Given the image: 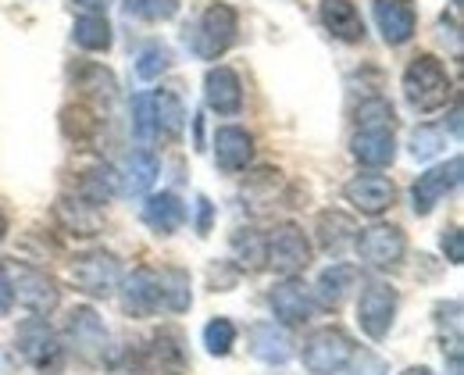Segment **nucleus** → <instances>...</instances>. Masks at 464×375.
Instances as JSON below:
<instances>
[{
  "label": "nucleus",
  "mask_w": 464,
  "mask_h": 375,
  "mask_svg": "<svg viewBox=\"0 0 464 375\" xmlns=\"http://www.w3.org/2000/svg\"><path fill=\"white\" fill-rule=\"evenodd\" d=\"M197 204H200V222H197V229H200V233H208V229H211V200H208V197H200Z\"/></svg>",
  "instance_id": "58836bf2"
},
{
  "label": "nucleus",
  "mask_w": 464,
  "mask_h": 375,
  "mask_svg": "<svg viewBox=\"0 0 464 375\" xmlns=\"http://www.w3.org/2000/svg\"><path fill=\"white\" fill-rule=\"evenodd\" d=\"M372 14H375V25L390 47H404L418 29L414 7L407 0H372Z\"/></svg>",
  "instance_id": "2eb2a0df"
},
{
  "label": "nucleus",
  "mask_w": 464,
  "mask_h": 375,
  "mask_svg": "<svg viewBox=\"0 0 464 375\" xmlns=\"http://www.w3.org/2000/svg\"><path fill=\"white\" fill-rule=\"evenodd\" d=\"M182 0H121V11L140 22H169L175 18Z\"/></svg>",
  "instance_id": "c756f323"
},
{
  "label": "nucleus",
  "mask_w": 464,
  "mask_h": 375,
  "mask_svg": "<svg viewBox=\"0 0 464 375\" xmlns=\"http://www.w3.org/2000/svg\"><path fill=\"white\" fill-rule=\"evenodd\" d=\"M121 308L129 314H136V318L165 312V301H161V272H154V268L129 272L125 283H121Z\"/></svg>",
  "instance_id": "9b49d317"
},
{
  "label": "nucleus",
  "mask_w": 464,
  "mask_h": 375,
  "mask_svg": "<svg viewBox=\"0 0 464 375\" xmlns=\"http://www.w3.org/2000/svg\"><path fill=\"white\" fill-rule=\"evenodd\" d=\"M401 86H404V101L414 111H421V115L440 111L450 101V93H454L447 68H443V62H436L432 54H418L414 62L407 64Z\"/></svg>",
  "instance_id": "f257e3e1"
},
{
  "label": "nucleus",
  "mask_w": 464,
  "mask_h": 375,
  "mask_svg": "<svg viewBox=\"0 0 464 375\" xmlns=\"http://www.w3.org/2000/svg\"><path fill=\"white\" fill-rule=\"evenodd\" d=\"M268 304H272V312H276V318H279L283 325H300V322H307V318L314 314V297H311V290H307L304 283H296V279H283L279 286H272Z\"/></svg>",
  "instance_id": "dca6fc26"
},
{
  "label": "nucleus",
  "mask_w": 464,
  "mask_h": 375,
  "mask_svg": "<svg viewBox=\"0 0 464 375\" xmlns=\"http://www.w3.org/2000/svg\"><path fill=\"white\" fill-rule=\"evenodd\" d=\"M353 222H350L343 211H322L318 215V244L329 254H340V250L353 244Z\"/></svg>",
  "instance_id": "cd10ccee"
},
{
  "label": "nucleus",
  "mask_w": 464,
  "mask_h": 375,
  "mask_svg": "<svg viewBox=\"0 0 464 375\" xmlns=\"http://www.w3.org/2000/svg\"><path fill=\"white\" fill-rule=\"evenodd\" d=\"M158 172H161V165H158V158L150 150H132L125 158L121 176H118V189L125 197H140V193H147V189L158 183Z\"/></svg>",
  "instance_id": "5701e85b"
},
{
  "label": "nucleus",
  "mask_w": 464,
  "mask_h": 375,
  "mask_svg": "<svg viewBox=\"0 0 464 375\" xmlns=\"http://www.w3.org/2000/svg\"><path fill=\"white\" fill-rule=\"evenodd\" d=\"M11 286H7V275H4V264H0V318H7L11 314Z\"/></svg>",
  "instance_id": "4c0bfd02"
},
{
  "label": "nucleus",
  "mask_w": 464,
  "mask_h": 375,
  "mask_svg": "<svg viewBox=\"0 0 464 375\" xmlns=\"http://www.w3.org/2000/svg\"><path fill=\"white\" fill-rule=\"evenodd\" d=\"M353 375H386V365L375 354H361L357 365H353Z\"/></svg>",
  "instance_id": "e433bc0d"
},
{
  "label": "nucleus",
  "mask_w": 464,
  "mask_h": 375,
  "mask_svg": "<svg viewBox=\"0 0 464 375\" xmlns=\"http://www.w3.org/2000/svg\"><path fill=\"white\" fill-rule=\"evenodd\" d=\"M72 283L90 297H111L121 283V261L111 250H86L72 261Z\"/></svg>",
  "instance_id": "39448f33"
},
{
  "label": "nucleus",
  "mask_w": 464,
  "mask_h": 375,
  "mask_svg": "<svg viewBox=\"0 0 464 375\" xmlns=\"http://www.w3.org/2000/svg\"><path fill=\"white\" fill-rule=\"evenodd\" d=\"M350 154L368 168H386L397 158L393 129H357L350 139Z\"/></svg>",
  "instance_id": "aec40b11"
},
{
  "label": "nucleus",
  "mask_w": 464,
  "mask_h": 375,
  "mask_svg": "<svg viewBox=\"0 0 464 375\" xmlns=\"http://www.w3.org/2000/svg\"><path fill=\"white\" fill-rule=\"evenodd\" d=\"M232 250H236L239 264H246V268H261L265 264V236L257 229H239L232 236Z\"/></svg>",
  "instance_id": "473e14b6"
},
{
  "label": "nucleus",
  "mask_w": 464,
  "mask_h": 375,
  "mask_svg": "<svg viewBox=\"0 0 464 375\" xmlns=\"http://www.w3.org/2000/svg\"><path fill=\"white\" fill-rule=\"evenodd\" d=\"M401 375H432V372H429L425 365H411V369H404Z\"/></svg>",
  "instance_id": "a19ab883"
},
{
  "label": "nucleus",
  "mask_w": 464,
  "mask_h": 375,
  "mask_svg": "<svg viewBox=\"0 0 464 375\" xmlns=\"http://www.w3.org/2000/svg\"><path fill=\"white\" fill-rule=\"evenodd\" d=\"M300 361L311 375H336L343 372L350 361H353V340H350L343 329L336 325H325V329H314L304 347H300Z\"/></svg>",
  "instance_id": "7ed1b4c3"
},
{
  "label": "nucleus",
  "mask_w": 464,
  "mask_h": 375,
  "mask_svg": "<svg viewBox=\"0 0 464 375\" xmlns=\"http://www.w3.org/2000/svg\"><path fill=\"white\" fill-rule=\"evenodd\" d=\"M72 4H79L82 14H104V7H108L111 0H72Z\"/></svg>",
  "instance_id": "ea45409f"
},
{
  "label": "nucleus",
  "mask_w": 464,
  "mask_h": 375,
  "mask_svg": "<svg viewBox=\"0 0 464 375\" xmlns=\"http://www.w3.org/2000/svg\"><path fill=\"white\" fill-rule=\"evenodd\" d=\"M254 161V136L239 125H222L215 132V165L222 172H243Z\"/></svg>",
  "instance_id": "6ab92c4d"
},
{
  "label": "nucleus",
  "mask_w": 464,
  "mask_h": 375,
  "mask_svg": "<svg viewBox=\"0 0 464 375\" xmlns=\"http://www.w3.org/2000/svg\"><path fill=\"white\" fill-rule=\"evenodd\" d=\"M443 147H447V136H443L440 125H418L414 136H411V154H414V161H432Z\"/></svg>",
  "instance_id": "2f4dec72"
},
{
  "label": "nucleus",
  "mask_w": 464,
  "mask_h": 375,
  "mask_svg": "<svg viewBox=\"0 0 464 375\" xmlns=\"http://www.w3.org/2000/svg\"><path fill=\"white\" fill-rule=\"evenodd\" d=\"M353 247L368 268H397L404 261L407 240L397 226H368L353 236Z\"/></svg>",
  "instance_id": "1a4fd4ad"
},
{
  "label": "nucleus",
  "mask_w": 464,
  "mask_h": 375,
  "mask_svg": "<svg viewBox=\"0 0 464 375\" xmlns=\"http://www.w3.org/2000/svg\"><path fill=\"white\" fill-rule=\"evenodd\" d=\"M143 222H147L154 233L169 236L175 229H182V222H186V204H182L175 193H154V197H147V204H143Z\"/></svg>",
  "instance_id": "b1692460"
},
{
  "label": "nucleus",
  "mask_w": 464,
  "mask_h": 375,
  "mask_svg": "<svg viewBox=\"0 0 464 375\" xmlns=\"http://www.w3.org/2000/svg\"><path fill=\"white\" fill-rule=\"evenodd\" d=\"M461 168H464L461 158H450L447 165H436V168H429L425 176H418V183L411 187V207H414L418 218L432 215L436 204H440L450 189H458V183H461Z\"/></svg>",
  "instance_id": "9d476101"
},
{
  "label": "nucleus",
  "mask_w": 464,
  "mask_h": 375,
  "mask_svg": "<svg viewBox=\"0 0 464 375\" xmlns=\"http://www.w3.org/2000/svg\"><path fill=\"white\" fill-rule=\"evenodd\" d=\"M443 254H447L450 264H461L464 261V233L458 229V226L443 229Z\"/></svg>",
  "instance_id": "c9c22d12"
},
{
  "label": "nucleus",
  "mask_w": 464,
  "mask_h": 375,
  "mask_svg": "<svg viewBox=\"0 0 464 375\" xmlns=\"http://www.w3.org/2000/svg\"><path fill=\"white\" fill-rule=\"evenodd\" d=\"M232 343H236V325H232L229 318H211L204 325V347H208V354L226 358L232 351Z\"/></svg>",
  "instance_id": "72a5a7b5"
},
{
  "label": "nucleus",
  "mask_w": 464,
  "mask_h": 375,
  "mask_svg": "<svg viewBox=\"0 0 464 375\" xmlns=\"http://www.w3.org/2000/svg\"><path fill=\"white\" fill-rule=\"evenodd\" d=\"M150 365L158 369V372H169V375H179L186 369V351H182V336L175 332V329H161L154 340H150Z\"/></svg>",
  "instance_id": "bb28decb"
},
{
  "label": "nucleus",
  "mask_w": 464,
  "mask_h": 375,
  "mask_svg": "<svg viewBox=\"0 0 464 375\" xmlns=\"http://www.w3.org/2000/svg\"><path fill=\"white\" fill-rule=\"evenodd\" d=\"M246 343H250V354H254L257 361H265V365H286L293 358L290 332H286L283 325H276V322H257V325H250Z\"/></svg>",
  "instance_id": "f3484780"
},
{
  "label": "nucleus",
  "mask_w": 464,
  "mask_h": 375,
  "mask_svg": "<svg viewBox=\"0 0 464 375\" xmlns=\"http://www.w3.org/2000/svg\"><path fill=\"white\" fill-rule=\"evenodd\" d=\"M72 40L75 47L90 51V54H101V51H111V22L104 14H79L75 25H72Z\"/></svg>",
  "instance_id": "a878e982"
},
{
  "label": "nucleus",
  "mask_w": 464,
  "mask_h": 375,
  "mask_svg": "<svg viewBox=\"0 0 464 375\" xmlns=\"http://www.w3.org/2000/svg\"><path fill=\"white\" fill-rule=\"evenodd\" d=\"M118 193V172L111 165H93L82 172L79 179V200L90 207H104L111 204V197Z\"/></svg>",
  "instance_id": "393cba45"
},
{
  "label": "nucleus",
  "mask_w": 464,
  "mask_h": 375,
  "mask_svg": "<svg viewBox=\"0 0 464 375\" xmlns=\"http://www.w3.org/2000/svg\"><path fill=\"white\" fill-rule=\"evenodd\" d=\"M236 33H239V14L229 4H211L200 22H197V33H193V51L197 58L204 62H218L232 43H236Z\"/></svg>",
  "instance_id": "20e7f679"
},
{
  "label": "nucleus",
  "mask_w": 464,
  "mask_h": 375,
  "mask_svg": "<svg viewBox=\"0 0 464 375\" xmlns=\"http://www.w3.org/2000/svg\"><path fill=\"white\" fill-rule=\"evenodd\" d=\"M397 314V290L386 283H368L357 297V325L368 340H386Z\"/></svg>",
  "instance_id": "0eeeda50"
},
{
  "label": "nucleus",
  "mask_w": 464,
  "mask_h": 375,
  "mask_svg": "<svg viewBox=\"0 0 464 375\" xmlns=\"http://www.w3.org/2000/svg\"><path fill=\"white\" fill-rule=\"evenodd\" d=\"M353 283H357V268H353V264H343V261H333V264L318 275V283H314L311 297H314V304H318V308L336 312V308L343 304V297L353 290Z\"/></svg>",
  "instance_id": "412c9836"
},
{
  "label": "nucleus",
  "mask_w": 464,
  "mask_h": 375,
  "mask_svg": "<svg viewBox=\"0 0 464 375\" xmlns=\"http://www.w3.org/2000/svg\"><path fill=\"white\" fill-rule=\"evenodd\" d=\"M357 125L361 129H393V108H390V101H382V97L364 101L357 108Z\"/></svg>",
  "instance_id": "f704fd0d"
},
{
  "label": "nucleus",
  "mask_w": 464,
  "mask_h": 375,
  "mask_svg": "<svg viewBox=\"0 0 464 375\" xmlns=\"http://www.w3.org/2000/svg\"><path fill=\"white\" fill-rule=\"evenodd\" d=\"M343 197H347V200L357 207V211H361V215L379 218L382 211H390V207H393L397 189H393V183H390L386 176L364 172V176H353L347 187H343Z\"/></svg>",
  "instance_id": "f8f14e48"
},
{
  "label": "nucleus",
  "mask_w": 464,
  "mask_h": 375,
  "mask_svg": "<svg viewBox=\"0 0 464 375\" xmlns=\"http://www.w3.org/2000/svg\"><path fill=\"white\" fill-rule=\"evenodd\" d=\"M4 275H7V286H11V301H18L25 312L51 314L58 308L61 290L47 272H40L33 264H22V261H7Z\"/></svg>",
  "instance_id": "f03ea898"
},
{
  "label": "nucleus",
  "mask_w": 464,
  "mask_h": 375,
  "mask_svg": "<svg viewBox=\"0 0 464 375\" xmlns=\"http://www.w3.org/2000/svg\"><path fill=\"white\" fill-rule=\"evenodd\" d=\"M143 97H147L150 139H165V143L179 139V132H182V125H186V108H182V101L175 97L172 90H154V93H143Z\"/></svg>",
  "instance_id": "ddd939ff"
},
{
  "label": "nucleus",
  "mask_w": 464,
  "mask_h": 375,
  "mask_svg": "<svg viewBox=\"0 0 464 375\" xmlns=\"http://www.w3.org/2000/svg\"><path fill=\"white\" fill-rule=\"evenodd\" d=\"M161 301H165V312L172 314L189 312L193 293H189V275L182 268H165L161 272Z\"/></svg>",
  "instance_id": "c85d7f7f"
},
{
  "label": "nucleus",
  "mask_w": 464,
  "mask_h": 375,
  "mask_svg": "<svg viewBox=\"0 0 464 375\" xmlns=\"http://www.w3.org/2000/svg\"><path fill=\"white\" fill-rule=\"evenodd\" d=\"M7 236V218H4V211H0V240Z\"/></svg>",
  "instance_id": "79ce46f5"
},
{
  "label": "nucleus",
  "mask_w": 464,
  "mask_h": 375,
  "mask_svg": "<svg viewBox=\"0 0 464 375\" xmlns=\"http://www.w3.org/2000/svg\"><path fill=\"white\" fill-rule=\"evenodd\" d=\"M169 64H172V51L161 47V43H150V47H143L140 58H136V75H140L143 82H154V79H161V75L169 72Z\"/></svg>",
  "instance_id": "7c9ffc66"
},
{
  "label": "nucleus",
  "mask_w": 464,
  "mask_h": 375,
  "mask_svg": "<svg viewBox=\"0 0 464 375\" xmlns=\"http://www.w3.org/2000/svg\"><path fill=\"white\" fill-rule=\"evenodd\" d=\"M68 340L82 358H104L108 347V329L97 318L93 308H75L68 314Z\"/></svg>",
  "instance_id": "a211bd4d"
},
{
  "label": "nucleus",
  "mask_w": 464,
  "mask_h": 375,
  "mask_svg": "<svg viewBox=\"0 0 464 375\" xmlns=\"http://www.w3.org/2000/svg\"><path fill=\"white\" fill-rule=\"evenodd\" d=\"M265 264H272L286 279H293L296 272H304L311 264V244H307L304 229L293 226V222L272 229V236L265 240Z\"/></svg>",
  "instance_id": "423d86ee"
},
{
  "label": "nucleus",
  "mask_w": 464,
  "mask_h": 375,
  "mask_svg": "<svg viewBox=\"0 0 464 375\" xmlns=\"http://www.w3.org/2000/svg\"><path fill=\"white\" fill-rule=\"evenodd\" d=\"M14 343H18V354H22L36 372H51V369L61 365L58 332H54L40 314L18 325V340H14Z\"/></svg>",
  "instance_id": "6e6552de"
},
{
  "label": "nucleus",
  "mask_w": 464,
  "mask_h": 375,
  "mask_svg": "<svg viewBox=\"0 0 464 375\" xmlns=\"http://www.w3.org/2000/svg\"><path fill=\"white\" fill-rule=\"evenodd\" d=\"M204 101L215 115H239L243 108V82L229 64H215L204 75Z\"/></svg>",
  "instance_id": "4468645a"
},
{
  "label": "nucleus",
  "mask_w": 464,
  "mask_h": 375,
  "mask_svg": "<svg viewBox=\"0 0 464 375\" xmlns=\"http://www.w3.org/2000/svg\"><path fill=\"white\" fill-rule=\"evenodd\" d=\"M318 18H322V25H325L336 40H343V43L364 40L361 11H357L350 0H322V4H318Z\"/></svg>",
  "instance_id": "4be33fe9"
}]
</instances>
